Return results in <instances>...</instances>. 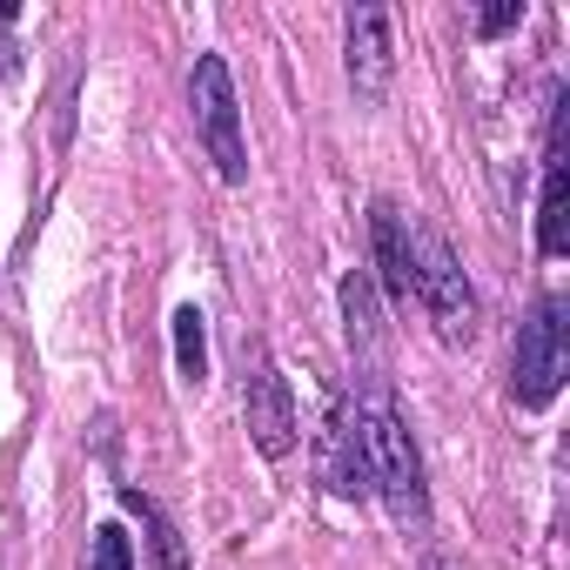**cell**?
Here are the masks:
<instances>
[{"label":"cell","instance_id":"cell-1","mask_svg":"<svg viewBox=\"0 0 570 570\" xmlns=\"http://www.w3.org/2000/svg\"><path fill=\"white\" fill-rule=\"evenodd\" d=\"M350 410H356V436H363V463H370V497L390 503L403 537H430V483H423V456H416V436H410L396 396L383 383H363Z\"/></svg>","mask_w":570,"mask_h":570},{"label":"cell","instance_id":"cell-2","mask_svg":"<svg viewBox=\"0 0 570 570\" xmlns=\"http://www.w3.org/2000/svg\"><path fill=\"white\" fill-rule=\"evenodd\" d=\"M563 376H570V309H563V296H537L530 323L517 330V356H510L517 410H550Z\"/></svg>","mask_w":570,"mask_h":570},{"label":"cell","instance_id":"cell-3","mask_svg":"<svg viewBox=\"0 0 570 570\" xmlns=\"http://www.w3.org/2000/svg\"><path fill=\"white\" fill-rule=\"evenodd\" d=\"M410 248H416V282H410V303L430 309V323L450 336V343H470L476 336V289L463 262L450 255V242L423 222H410Z\"/></svg>","mask_w":570,"mask_h":570},{"label":"cell","instance_id":"cell-4","mask_svg":"<svg viewBox=\"0 0 570 570\" xmlns=\"http://www.w3.org/2000/svg\"><path fill=\"white\" fill-rule=\"evenodd\" d=\"M188 108H195V135L215 161L222 181H248V141H242V101H235V81H228V61L222 55H202L195 75H188Z\"/></svg>","mask_w":570,"mask_h":570},{"label":"cell","instance_id":"cell-5","mask_svg":"<svg viewBox=\"0 0 570 570\" xmlns=\"http://www.w3.org/2000/svg\"><path fill=\"white\" fill-rule=\"evenodd\" d=\"M242 416H248V443L268 456V463H282L296 450V430H303V416H296V396H289V376L275 370V356L255 343L248 350V376H242Z\"/></svg>","mask_w":570,"mask_h":570},{"label":"cell","instance_id":"cell-6","mask_svg":"<svg viewBox=\"0 0 570 570\" xmlns=\"http://www.w3.org/2000/svg\"><path fill=\"white\" fill-rule=\"evenodd\" d=\"M350 35V88L356 101H383L390 95V75H396V48H390V8H350L343 21Z\"/></svg>","mask_w":570,"mask_h":570},{"label":"cell","instance_id":"cell-7","mask_svg":"<svg viewBox=\"0 0 570 570\" xmlns=\"http://www.w3.org/2000/svg\"><path fill=\"white\" fill-rule=\"evenodd\" d=\"M323 483L343 503H370V463H363V436H356L350 396H336L330 403V423H323Z\"/></svg>","mask_w":570,"mask_h":570},{"label":"cell","instance_id":"cell-8","mask_svg":"<svg viewBox=\"0 0 570 570\" xmlns=\"http://www.w3.org/2000/svg\"><path fill=\"white\" fill-rule=\"evenodd\" d=\"M370 282H383V289L396 303H410V282H416V248H410V215L396 202H370Z\"/></svg>","mask_w":570,"mask_h":570},{"label":"cell","instance_id":"cell-9","mask_svg":"<svg viewBox=\"0 0 570 570\" xmlns=\"http://www.w3.org/2000/svg\"><path fill=\"white\" fill-rule=\"evenodd\" d=\"M343 330H350V350H356L363 376L376 383V363H383V316H376V282H370V268L343 275Z\"/></svg>","mask_w":570,"mask_h":570},{"label":"cell","instance_id":"cell-10","mask_svg":"<svg viewBox=\"0 0 570 570\" xmlns=\"http://www.w3.org/2000/svg\"><path fill=\"white\" fill-rule=\"evenodd\" d=\"M121 510L128 517H141V530H148V570H195L188 563V543H181V530L168 523V510L155 503V497H141V490H121Z\"/></svg>","mask_w":570,"mask_h":570},{"label":"cell","instance_id":"cell-11","mask_svg":"<svg viewBox=\"0 0 570 570\" xmlns=\"http://www.w3.org/2000/svg\"><path fill=\"white\" fill-rule=\"evenodd\" d=\"M570 248V175L563 161H543V202H537V255H563Z\"/></svg>","mask_w":570,"mask_h":570},{"label":"cell","instance_id":"cell-12","mask_svg":"<svg viewBox=\"0 0 570 570\" xmlns=\"http://www.w3.org/2000/svg\"><path fill=\"white\" fill-rule=\"evenodd\" d=\"M175 370H181V383H188V390H202V383H208V323H202V309H195V303H181V309H175Z\"/></svg>","mask_w":570,"mask_h":570},{"label":"cell","instance_id":"cell-13","mask_svg":"<svg viewBox=\"0 0 570 570\" xmlns=\"http://www.w3.org/2000/svg\"><path fill=\"white\" fill-rule=\"evenodd\" d=\"M81 570H135V550H128V537L115 530V523H101L95 537H88V563Z\"/></svg>","mask_w":570,"mask_h":570},{"label":"cell","instance_id":"cell-14","mask_svg":"<svg viewBox=\"0 0 570 570\" xmlns=\"http://www.w3.org/2000/svg\"><path fill=\"white\" fill-rule=\"evenodd\" d=\"M517 21H523V0H503V8H483V14H476V35L490 41V35H510Z\"/></svg>","mask_w":570,"mask_h":570},{"label":"cell","instance_id":"cell-15","mask_svg":"<svg viewBox=\"0 0 570 570\" xmlns=\"http://www.w3.org/2000/svg\"><path fill=\"white\" fill-rule=\"evenodd\" d=\"M8 28H14V8H0V75H21V55H14V41H8Z\"/></svg>","mask_w":570,"mask_h":570},{"label":"cell","instance_id":"cell-16","mask_svg":"<svg viewBox=\"0 0 570 570\" xmlns=\"http://www.w3.org/2000/svg\"><path fill=\"white\" fill-rule=\"evenodd\" d=\"M423 570H443V563H423Z\"/></svg>","mask_w":570,"mask_h":570}]
</instances>
